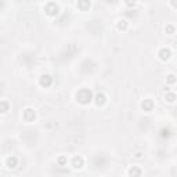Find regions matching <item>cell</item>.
I'll list each match as a JSON object with an SVG mask.
<instances>
[{
    "label": "cell",
    "instance_id": "4fadbf2b",
    "mask_svg": "<svg viewBox=\"0 0 177 177\" xmlns=\"http://www.w3.org/2000/svg\"><path fill=\"white\" fill-rule=\"evenodd\" d=\"M127 21L126 19H120L119 22H118V28H119L120 30H125V29H127Z\"/></svg>",
    "mask_w": 177,
    "mask_h": 177
},
{
    "label": "cell",
    "instance_id": "ffe728a7",
    "mask_svg": "<svg viewBox=\"0 0 177 177\" xmlns=\"http://www.w3.org/2000/svg\"><path fill=\"white\" fill-rule=\"evenodd\" d=\"M126 4H127L129 7H134V3H130V2H129V3H126Z\"/></svg>",
    "mask_w": 177,
    "mask_h": 177
},
{
    "label": "cell",
    "instance_id": "52a82bcc",
    "mask_svg": "<svg viewBox=\"0 0 177 177\" xmlns=\"http://www.w3.org/2000/svg\"><path fill=\"white\" fill-rule=\"evenodd\" d=\"M83 165H84V161H83L82 156H73V159H72V166H73V168L80 169V168H83Z\"/></svg>",
    "mask_w": 177,
    "mask_h": 177
},
{
    "label": "cell",
    "instance_id": "d6986e66",
    "mask_svg": "<svg viewBox=\"0 0 177 177\" xmlns=\"http://www.w3.org/2000/svg\"><path fill=\"white\" fill-rule=\"evenodd\" d=\"M165 30L169 33V35H172V33H174V27L173 25H168V27L165 28Z\"/></svg>",
    "mask_w": 177,
    "mask_h": 177
},
{
    "label": "cell",
    "instance_id": "ac0fdd59",
    "mask_svg": "<svg viewBox=\"0 0 177 177\" xmlns=\"http://www.w3.org/2000/svg\"><path fill=\"white\" fill-rule=\"evenodd\" d=\"M166 80H168V83H169V84H174V83H176L177 79H176V76H174V75H169L168 78H166Z\"/></svg>",
    "mask_w": 177,
    "mask_h": 177
},
{
    "label": "cell",
    "instance_id": "2e32d148",
    "mask_svg": "<svg viewBox=\"0 0 177 177\" xmlns=\"http://www.w3.org/2000/svg\"><path fill=\"white\" fill-rule=\"evenodd\" d=\"M170 134H172V132L169 129H162V130H161V137H163V138H169V137H170Z\"/></svg>",
    "mask_w": 177,
    "mask_h": 177
},
{
    "label": "cell",
    "instance_id": "e0dca14e",
    "mask_svg": "<svg viewBox=\"0 0 177 177\" xmlns=\"http://www.w3.org/2000/svg\"><path fill=\"white\" fill-rule=\"evenodd\" d=\"M58 165H60L61 168L66 166V158L65 156H60V158H58Z\"/></svg>",
    "mask_w": 177,
    "mask_h": 177
},
{
    "label": "cell",
    "instance_id": "8992f818",
    "mask_svg": "<svg viewBox=\"0 0 177 177\" xmlns=\"http://www.w3.org/2000/svg\"><path fill=\"white\" fill-rule=\"evenodd\" d=\"M170 55H172L170 48L163 47V48H161V50H159V57H161V60L166 61V60H169V58H170Z\"/></svg>",
    "mask_w": 177,
    "mask_h": 177
},
{
    "label": "cell",
    "instance_id": "277c9868",
    "mask_svg": "<svg viewBox=\"0 0 177 177\" xmlns=\"http://www.w3.org/2000/svg\"><path fill=\"white\" fill-rule=\"evenodd\" d=\"M39 83H40V86H43V87H48L53 83V78H51L50 75H43V76H40Z\"/></svg>",
    "mask_w": 177,
    "mask_h": 177
},
{
    "label": "cell",
    "instance_id": "44dd1931",
    "mask_svg": "<svg viewBox=\"0 0 177 177\" xmlns=\"http://www.w3.org/2000/svg\"><path fill=\"white\" fill-rule=\"evenodd\" d=\"M172 6H173V7H177V3H176V2H172Z\"/></svg>",
    "mask_w": 177,
    "mask_h": 177
},
{
    "label": "cell",
    "instance_id": "9a60e30c",
    "mask_svg": "<svg viewBox=\"0 0 177 177\" xmlns=\"http://www.w3.org/2000/svg\"><path fill=\"white\" fill-rule=\"evenodd\" d=\"M0 108H2V109H0V111L3 112V114H6V112L9 111V102H7V101H4V100H3V101L0 102Z\"/></svg>",
    "mask_w": 177,
    "mask_h": 177
},
{
    "label": "cell",
    "instance_id": "5b68a950",
    "mask_svg": "<svg viewBox=\"0 0 177 177\" xmlns=\"http://www.w3.org/2000/svg\"><path fill=\"white\" fill-rule=\"evenodd\" d=\"M35 118H36V114H35V111L32 108H27L24 111V119L27 122H32V120H35Z\"/></svg>",
    "mask_w": 177,
    "mask_h": 177
},
{
    "label": "cell",
    "instance_id": "7a4b0ae2",
    "mask_svg": "<svg viewBox=\"0 0 177 177\" xmlns=\"http://www.w3.org/2000/svg\"><path fill=\"white\" fill-rule=\"evenodd\" d=\"M107 163H108V159H107V156H104V155H97L93 161V166H96V168H101V169L105 168Z\"/></svg>",
    "mask_w": 177,
    "mask_h": 177
},
{
    "label": "cell",
    "instance_id": "6da1fadb",
    "mask_svg": "<svg viewBox=\"0 0 177 177\" xmlns=\"http://www.w3.org/2000/svg\"><path fill=\"white\" fill-rule=\"evenodd\" d=\"M76 100L83 105L89 104V102L93 100V91H91L90 89H82V90H79L78 94H76Z\"/></svg>",
    "mask_w": 177,
    "mask_h": 177
},
{
    "label": "cell",
    "instance_id": "9c48e42d",
    "mask_svg": "<svg viewBox=\"0 0 177 177\" xmlns=\"http://www.w3.org/2000/svg\"><path fill=\"white\" fill-rule=\"evenodd\" d=\"M94 101H96L97 105H104L105 102H107V97H105L102 93H98V94H96V97H94Z\"/></svg>",
    "mask_w": 177,
    "mask_h": 177
},
{
    "label": "cell",
    "instance_id": "7c38bea8",
    "mask_svg": "<svg viewBox=\"0 0 177 177\" xmlns=\"http://www.w3.org/2000/svg\"><path fill=\"white\" fill-rule=\"evenodd\" d=\"M78 7L82 10V11H84V10H89V9H90V2H79Z\"/></svg>",
    "mask_w": 177,
    "mask_h": 177
},
{
    "label": "cell",
    "instance_id": "3957f363",
    "mask_svg": "<svg viewBox=\"0 0 177 177\" xmlns=\"http://www.w3.org/2000/svg\"><path fill=\"white\" fill-rule=\"evenodd\" d=\"M44 10H46V12H47L48 15H57L58 11H60V9H58V4L53 3V2H51V3H47V4H46Z\"/></svg>",
    "mask_w": 177,
    "mask_h": 177
},
{
    "label": "cell",
    "instance_id": "5bb4252c",
    "mask_svg": "<svg viewBox=\"0 0 177 177\" xmlns=\"http://www.w3.org/2000/svg\"><path fill=\"white\" fill-rule=\"evenodd\" d=\"M165 100H168L169 102H173L174 100H176V94L172 93V91H168V93L165 94Z\"/></svg>",
    "mask_w": 177,
    "mask_h": 177
},
{
    "label": "cell",
    "instance_id": "ba28073f",
    "mask_svg": "<svg viewBox=\"0 0 177 177\" xmlns=\"http://www.w3.org/2000/svg\"><path fill=\"white\" fill-rule=\"evenodd\" d=\"M141 108L144 109V111H147V112H151L154 109V101L152 100H144L143 104H141Z\"/></svg>",
    "mask_w": 177,
    "mask_h": 177
},
{
    "label": "cell",
    "instance_id": "30bf717a",
    "mask_svg": "<svg viewBox=\"0 0 177 177\" xmlns=\"http://www.w3.org/2000/svg\"><path fill=\"white\" fill-rule=\"evenodd\" d=\"M17 163H18V161H17V158H15V156H9V158H7V161H6L7 168H10V169H14L15 166H17Z\"/></svg>",
    "mask_w": 177,
    "mask_h": 177
},
{
    "label": "cell",
    "instance_id": "8fae6325",
    "mask_svg": "<svg viewBox=\"0 0 177 177\" xmlns=\"http://www.w3.org/2000/svg\"><path fill=\"white\" fill-rule=\"evenodd\" d=\"M129 176L130 177H140L141 176V169L137 166H132L129 169Z\"/></svg>",
    "mask_w": 177,
    "mask_h": 177
}]
</instances>
